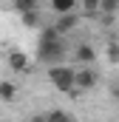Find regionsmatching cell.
<instances>
[{
    "label": "cell",
    "mask_w": 119,
    "mask_h": 122,
    "mask_svg": "<svg viewBox=\"0 0 119 122\" xmlns=\"http://www.w3.org/2000/svg\"><path fill=\"white\" fill-rule=\"evenodd\" d=\"M48 82H51L60 94H71L77 88V71L68 68L65 62H62V65H51V68H48Z\"/></svg>",
    "instance_id": "6da1fadb"
},
{
    "label": "cell",
    "mask_w": 119,
    "mask_h": 122,
    "mask_svg": "<svg viewBox=\"0 0 119 122\" xmlns=\"http://www.w3.org/2000/svg\"><path fill=\"white\" fill-rule=\"evenodd\" d=\"M65 54H68V48H65V43H62V40H54V43H40V46H37V60L45 62L48 68H51V65H62Z\"/></svg>",
    "instance_id": "7a4b0ae2"
},
{
    "label": "cell",
    "mask_w": 119,
    "mask_h": 122,
    "mask_svg": "<svg viewBox=\"0 0 119 122\" xmlns=\"http://www.w3.org/2000/svg\"><path fill=\"white\" fill-rule=\"evenodd\" d=\"M96 80H99V77H96V71H94V68H79V71H77V88H79V91L94 88V85H96Z\"/></svg>",
    "instance_id": "3957f363"
},
{
    "label": "cell",
    "mask_w": 119,
    "mask_h": 122,
    "mask_svg": "<svg viewBox=\"0 0 119 122\" xmlns=\"http://www.w3.org/2000/svg\"><path fill=\"white\" fill-rule=\"evenodd\" d=\"M77 23H79V14H77V11H71V14H60L54 26H57L60 34H68L71 29H77Z\"/></svg>",
    "instance_id": "277c9868"
},
{
    "label": "cell",
    "mask_w": 119,
    "mask_h": 122,
    "mask_svg": "<svg viewBox=\"0 0 119 122\" xmlns=\"http://www.w3.org/2000/svg\"><path fill=\"white\" fill-rule=\"evenodd\" d=\"M74 60H77V62H82V65L94 62V60H96V51H94V46H88V43L77 46V51H74Z\"/></svg>",
    "instance_id": "5b68a950"
},
{
    "label": "cell",
    "mask_w": 119,
    "mask_h": 122,
    "mask_svg": "<svg viewBox=\"0 0 119 122\" xmlns=\"http://www.w3.org/2000/svg\"><path fill=\"white\" fill-rule=\"evenodd\" d=\"M9 68H11V71H26V68H29V57H26L23 51H11V54H9Z\"/></svg>",
    "instance_id": "8992f818"
},
{
    "label": "cell",
    "mask_w": 119,
    "mask_h": 122,
    "mask_svg": "<svg viewBox=\"0 0 119 122\" xmlns=\"http://www.w3.org/2000/svg\"><path fill=\"white\" fill-rule=\"evenodd\" d=\"M14 97H17V85L11 80H3L0 82V102H14Z\"/></svg>",
    "instance_id": "52a82bcc"
},
{
    "label": "cell",
    "mask_w": 119,
    "mask_h": 122,
    "mask_svg": "<svg viewBox=\"0 0 119 122\" xmlns=\"http://www.w3.org/2000/svg\"><path fill=\"white\" fill-rule=\"evenodd\" d=\"M51 9H54V14H71V11H77V0H51Z\"/></svg>",
    "instance_id": "ba28073f"
},
{
    "label": "cell",
    "mask_w": 119,
    "mask_h": 122,
    "mask_svg": "<svg viewBox=\"0 0 119 122\" xmlns=\"http://www.w3.org/2000/svg\"><path fill=\"white\" fill-rule=\"evenodd\" d=\"M11 9L23 17V14H29V11H34V9H37V0H11Z\"/></svg>",
    "instance_id": "9c48e42d"
},
{
    "label": "cell",
    "mask_w": 119,
    "mask_h": 122,
    "mask_svg": "<svg viewBox=\"0 0 119 122\" xmlns=\"http://www.w3.org/2000/svg\"><path fill=\"white\" fill-rule=\"evenodd\" d=\"M54 40H62V34L57 31V26H45L40 31V43H54Z\"/></svg>",
    "instance_id": "30bf717a"
},
{
    "label": "cell",
    "mask_w": 119,
    "mask_h": 122,
    "mask_svg": "<svg viewBox=\"0 0 119 122\" xmlns=\"http://www.w3.org/2000/svg\"><path fill=\"white\" fill-rule=\"evenodd\" d=\"M105 54H108V62H114V65H119V43H116V40H111V43H108Z\"/></svg>",
    "instance_id": "8fae6325"
},
{
    "label": "cell",
    "mask_w": 119,
    "mask_h": 122,
    "mask_svg": "<svg viewBox=\"0 0 119 122\" xmlns=\"http://www.w3.org/2000/svg\"><path fill=\"white\" fill-rule=\"evenodd\" d=\"M119 11V0H102V6H99V14H116Z\"/></svg>",
    "instance_id": "7c38bea8"
},
{
    "label": "cell",
    "mask_w": 119,
    "mask_h": 122,
    "mask_svg": "<svg viewBox=\"0 0 119 122\" xmlns=\"http://www.w3.org/2000/svg\"><path fill=\"white\" fill-rule=\"evenodd\" d=\"M23 26H26V29H37V26H40V11H37V9L29 11V14H23Z\"/></svg>",
    "instance_id": "4fadbf2b"
},
{
    "label": "cell",
    "mask_w": 119,
    "mask_h": 122,
    "mask_svg": "<svg viewBox=\"0 0 119 122\" xmlns=\"http://www.w3.org/2000/svg\"><path fill=\"white\" fill-rule=\"evenodd\" d=\"M99 6H102V0H82V11L94 17V14H99Z\"/></svg>",
    "instance_id": "5bb4252c"
},
{
    "label": "cell",
    "mask_w": 119,
    "mask_h": 122,
    "mask_svg": "<svg viewBox=\"0 0 119 122\" xmlns=\"http://www.w3.org/2000/svg\"><path fill=\"white\" fill-rule=\"evenodd\" d=\"M48 117V122H71V114H65V111H51V114H45Z\"/></svg>",
    "instance_id": "9a60e30c"
},
{
    "label": "cell",
    "mask_w": 119,
    "mask_h": 122,
    "mask_svg": "<svg viewBox=\"0 0 119 122\" xmlns=\"http://www.w3.org/2000/svg\"><path fill=\"white\" fill-rule=\"evenodd\" d=\"M29 122H48V117H45V114H34Z\"/></svg>",
    "instance_id": "2e32d148"
},
{
    "label": "cell",
    "mask_w": 119,
    "mask_h": 122,
    "mask_svg": "<svg viewBox=\"0 0 119 122\" xmlns=\"http://www.w3.org/2000/svg\"><path fill=\"white\" fill-rule=\"evenodd\" d=\"M111 91H114V97L119 99V82H114V88H111Z\"/></svg>",
    "instance_id": "e0dca14e"
}]
</instances>
